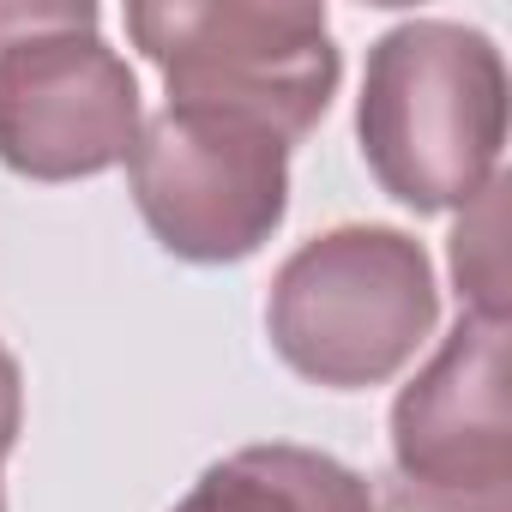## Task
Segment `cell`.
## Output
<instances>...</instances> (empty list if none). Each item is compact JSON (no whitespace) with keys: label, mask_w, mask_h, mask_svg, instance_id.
<instances>
[{"label":"cell","mask_w":512,"mask_h":512,"mask_svg":"<svg viewBox=\"0 0 512 512\" xmlns=\"http://www.w3.org/2000/svg\"><path fill=\"white\" fill-rule=\"evenodd\" d=\"M356 133L374 181L398 205L410 211L470 205L494 181L506 145L500 49L452 19L392 25L368 49Z\"/></svg>","instance_id":"6da1fadb"},{"label":"cell","mask_w":512,"mask_h":512,"mask_svg":"<svg viewBox=\"0 0 512 512\" xmlns=\"http://www.w3.org/2000/svg\"><path fill=\"white\" fill-rule=\"evenodd\" d=\"M127 37L163 73L175 109H211L296 145L338 91L326 7L302 0H169L127 7Z\"/></svg>","instance_id":"7a4b0ae2"},{"label":"cell","mask_w":512,"mask_h":512,"mask_svg":"<svg viewBox=\"0 0 512 512\" xmlns=\"http://www.w3.org/2000/svg\"><path fill=\"white\" fill-rule=\"evenodd\" d=\"M440 290L422 241L386 223H344L302 241L272 278L266 326L314 386H380L434 332Z\"/></svg>","instance_id":"3957f363"},{"label":"cell","mask_w":512,"mask_h":512,"mask_svg":"<svg viewBox=\"0 0 512 512\" xmlns=\"http://www.w3.org/2000/svg\"><path fill=\"white\" fill-rule=\"evenodd\" d=\"M133 139L139 79L97 37V7H0V163L31 181H79L127 163Z\"/></svg>","instance_id":"277c9868"},{"label":"cell","mask_w":512,"mask_h":512,"mask_svg":"<svg viewBox=\"0 0 512 512\" xmlns=\"http://www.w3.org/2000/svg\"><path fill=\"white\" fill-rule=\"evenodd\" d=\"M133 205L151 235L193 266L247 260L290 205V145L266 127L211 115V109H163L139 121L127 151Z\"/></svg>","instance_id":"5b68a950"},{"label":"cell","mask_w":512,"mask_h":512,"mask_svg":"<svg viewBox=\"0 0 512 512\" xmlns=\"http://www.w3.org/2000/svg\"><path fill=\"white\" fill-rule=\"evenodd\" d=\"M392 512H512L506 320L458 314L440 356L392 404Z\"/></svg>","instance_id":"8992f818"},{"label":"cell","mask_w":512,"mask_h":512,"mask_svg":"<svg viewBox=\"0 0 512 512\" xmlns=\"http://www.w3.org/2000/svg\"><path fill=\"white\" fill-rule=\"evenodd\" d=\"M175 512H374V488L314 446L272 440L211 464Z\"/></svg>","instance_id":"52a82bcc"},{"label":"cell","mask_w":512,"mask_h":512,"mask_svg":"<svg viewBox=\"0 0 512 512\" xmlns=\"http://www.w3.org/2000/svg\"><path fill=\"white\" fill-rule=\"evenodd\" d=\"M500 181H488L470 205H464V223L452 235V272H458V296H470V314H494L506 320V272H500Z\"/></svg>","instance_id":"ba28073f"},{"label":"cell","mask_w":512,"mask_h":512,"mask_svg":"<svg viewBox=\"0 0 512 512\" xmlns=\"http://www.w3.org/2000/svg\"><path fill=\"white\" fill-rule=\"evenodd\" d=\"M19 416H25V386H19V362H13V350L0 344V458L13 452V440H19Z\"/></svg>","instance_id":"9c48e42d"},{"label":"cell","mask_w":512,"mask_h":512,"mask_svg":"<svg viewBox=\"0 0 512 512\" xmlns=\"http://www.w3.org/2000/svg\"><path fill=\"white\" fill-rule=\"evenodd\" d=\"M0 512H7V494H0Z\"/></svg>","instance_id":"30bf717a"}]
</instances>
